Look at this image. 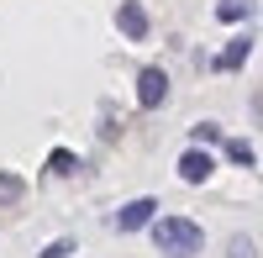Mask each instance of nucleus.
I'll use <instances>...</instances> for the list:
<instances>
[{
  "label": "nucleus",
  "mask_w": 263,
  "mask_h": 258,
  "mask_svg": "<svg viewBox=\"0 0 263 258\" xmlns=\"http://www.w3.org/2000/svg\"><path fill=\"white\" fill-rule=\"evenodd\" d=\"M216 16H221V21H248V16H253V0H221Z\"/></svg>",
  "instance_id": "7"
},
{
  "label": "nucleus",
  "mask_w": 263,
  "mask_h": 258,
  "mask_svg": "<svg viewBox=\"0 0 263 258\" xmlns=\"http://www.w3.org/2000/svg\"><path fill=\"white\" fill-rule=\"evenodd\" d=\"M69 253H74V243H53V248H42L37 258H69Z\"/></svg>",
  "instance_id": "12"
},
{
  "label": "nucleus",
  "mask_w": 263,
  "mask_h": 258,
  "mask_svg": "<svg viewBox=\"0 0 263 258\" xmlns=\"http://www.w3.org/2000/svg\"><path fill=\"white\" fill-rule=\"evenodd\" d=\"M163 100H168V74L163 69H142L137 74V105L142 111H158Z\"/></svg>",
  "instance_id": "2"
},
{
  "label": "nucleus",
  "mask_w": 263,
  "mask_h": 258,
  "mask_svg": "<svg viewBox=\"0 0 263 258\" xmlns=\"http://www.w3.org/2000/svg\"><path fill=\"white\" fill-rule=\"evenodd\" d=\"M116 21H121V32H126L132 42H142V37H147V11L137 6V0H121V11H116Z\"/></svg>",
  "instance_id": "5"
},
{
  "label": "nucleus",
  "mask_w": 263,
  "mask_h": 258,
  "mask_svg": "<svg viewBox=\"0 0 263 258\" xmlns=\"http://www.w3.org/2000/svg\"><path fill=\"white\" fill-rule=\"evenodd\" d=\"M195 142H221V126H216V121H200V126H195Z\"/></svg>",
  "instance_id": "11"
},
{
  "label": "nucleus",
  "mask_w": 263,
  "mask_h": 258,
  "mask_svg": "<svg viewBox=\"0 0 263 258\" xmlns=\"http://www.w3.org/2000/svg\"><path fill=\"white\" fill-rule=\"evenodd\" d=\"M153 211H158V200H126L121 211H116V232H142L147 222H153Z\"/></svg>",
  "instance_id": "3"
},
{
  "label": "nucleus",
  "mask_w": 263,
  "mask_h": 258,
  "mask_svg": "<svg viewBox=\"0 0 263 258\" xmlns=\"http://www.w3.org/2000/svg\"><path fill=\"white\" fill-rule=\"evenodd\" d=\"M21 195H27V185H21L16 174H0V206H16Z\"/></svg>",
  "instance_id": "8"
},
{
  "label": "nucleus",
  "mask_w": 263,
  "mask_h": 258,
  "mask_svg": "<svg viewBox=\"0 0 263 258\" xmlns=\"http://www.w3.org/2000/svg\"><path fill=\"white\" fill-rule=\"evenodd\" d=\"M232 258H253V243L248 237H232Z\"/></svg>",
  "instance_id": "13"
},
{
  "label": "nucleus",
  "mask_w": 263,
  "mask_h": 258,
  "mask_svg": "<svg viewBox=\"0 0 263 258\" xmlns=\"http://www.w3.org/2000/svg\"><path fill=\"white\" fill-rule=\"evenodd\" d=\"M227 158H232V163H248V169H253V142L232 137V142H227Z\"/></svg>",
  "instance_id": "10"
},
{
  "label": "nucleus",
  "mask_w": 263,
  "mask_h": 258,
  "mask_svg": "<svg viewBox=\"0 0 263 258\" xmlns=\"http://www.w3.org/2000/svg\"><path fill=\"white\" fill-rule=\"evenodd\" d=\"M48 169H53V174H74V169H79V158L69 153V148H58V153L48 158Z\"/></svg>",
  "instance_id": "9"
},
{
  "label": "nucleus",
  "mask_w": 263,
  "mask_h": 258,
  "mask_svg": "<svg viewBox=\"0 0 263 258\" xmlns=\"http://www.w3.org/2000/svg\"><path fill=\"white\" fill-rule=\"evenodd\" d=\"M211 174H216V158L200 153V148H190V153L179 158V179H184V185H205Z\"/></svg>",
  "instance_id": "4"
},
{
  "label": "nucleus",
  "mask_w": 263,
  "mask_h": 258,
  "mask_svg": "<svg viewBox=\"0 0 263 258\" xmlns=\"http://www.w3.org/2000/svg\"><path fill=\"white\" fill-rule=\"evenodd\" d=\"M147 227H153V243H158L168 258H195L200 243H205V232L190 216H163V222H147Z\"/></svg>",
  "instance_id": "1"
},
{
  "label": "nucleus",
  "mask_w": 263,
  "mask_h": 258,
  "mask_svg": "<svg viewBox=\"0 0 263 258\" xmlns=\"http://www.w3.org/2000/svg\"><path fill=\"white\" fill-rule=\"evenodd\" d=\"M242 58H248V37H232L221 53H216V69L221 74H232V69H242Z\"/></svg>",
  "instance_id": "6"
}]
</instances>
